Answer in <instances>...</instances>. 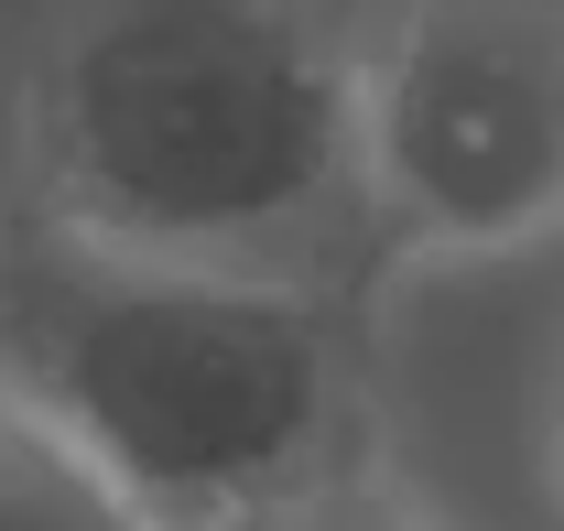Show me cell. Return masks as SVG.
Masks as SVG:
<instances>
[{"mask_svg": "<svg viewBox=\"0 0 564 531\" xmlns=\"http://www.w3.org/2000/svg\"><path fill=\"white\" fill-rule=\"evenodd\" d=\"M0 531H163L44 401L0 380Z\"/></svg>", "mask_w": 564, "mask_h": 531, "instance_id": "277c9868", "label": "cell"}, {"mask_svg": "<svg viewBox=\"0 0 564 531\" xmlns=\"http://www.w3.org/2000/svg\"><path fill=\"white\" fill-rule=\"evenodd\" d=\"M33 239L109 271L380 304L348 0H55L22 66Z\"/></svg>", "mask_w": 564, "mask_h": 531, "instance_id": "6da1fadb", "label": "cell"}, {"mask_svg": "<svg viewBox=\"0 0 564 531\" xmlns=\"http://www.w3.org/2000/svg\"><path fill=\"white\" fill-rule=\"evenodd\" d=\"M543 477H554V499H564V358H554V401H543Z\"/></svg>", "mask_w": 564, "mask_h": 531, "instance_id": "8992f818", "label": "cell"}, {"mask_svg": "<svg viewBox=\"0 0 564 531\" xmlns=\"http://www.w3.org/2000/svg\"><path fill=\"white\" fill-rule=\"evenodd\" d=\"M239 531H445L402 477H358V488H326V499H293L272 521H239Z\"/></svg>", "mask_w": 564, "mask_h": 531, "instance_id": "5b68a950", "label": "cell"}, {"mask_svg": "<svg viewBox=\"0 0 564 531\" xmlns=\"http://www.w3.org/2000/svg\"><path fill=\"white\" fill-rule=\"evenodd\" d=\"M0 380L44 401L163 531H239L380 456V326L337 293L109 271L22 228L0 271Z\"/></svg>", "mask_w": 564, "mask_h": 531, "instance_id": "7a4b0ae2", "label": "cell"}, {"mask_svg": "<svg viewBox=\"0 0 564 531\" xmlns=\"http://www.w3.org/2000/svg\"><path fill=\"white\" fill-rule=\"evenodd\" d=\"M348 109L402 271L564 239V0H348Z\"/></svg>", "mask_w": 564, "mask_h": 531, "instance_id": "3957f363", "label": "cell"}]
</instances>
